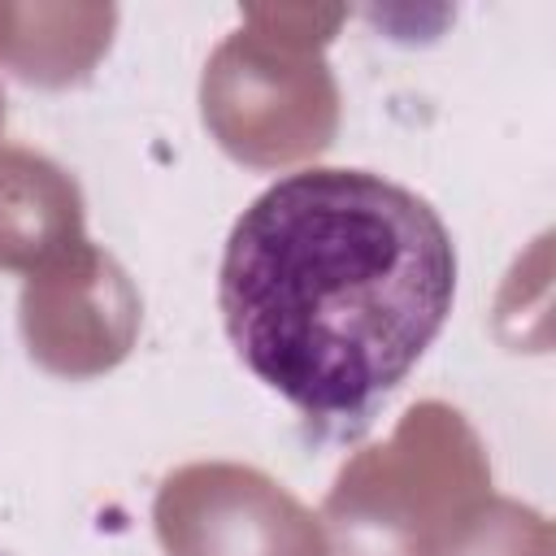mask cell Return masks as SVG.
<instances>
[{
    "instance_id": "cell-1",
    "label": "cell",
    "mask_w": 556,
    "mask_h": 556,
    "mask_svg": "<svg viewBox=\"0 0 556 556\" xmlns=\"http://www.w3.org/2000/svg\"><path fill=\"white\" fill-rule=\"evenodd\" d=\"M456 300L443 217L369 169H295L230 226L217 304L239 361L330 434H361Z\"/></svg>"
},
{
    "instance_id": "cell-2",
    "label": "cell",
    "mask_w": 556,
    "mask_h": 556,
    "mask_svg": "<svg viewBox=\"0 0 556 556\" xmlns=\"http://www.w3.org/2000/svg\"><path fill=\"white\" fill-rule=\"evenodd\" d=\"M0 556H4V552H0Z\"/></svg>"
}]
</instances>
